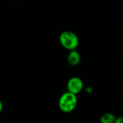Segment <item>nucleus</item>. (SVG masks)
<instances>
[{
  "instance_id": "39448f33",
  "label": "nucleus",
  "mask_w": 123,
  "mask_h": 123,
  "mask_svg": "<svg viewBox=\"0 0 123 123\" xmlns=\"http://www.w3.org/2000/svg\"><path fill=\"white\" fill-rule=\"evenodd\" d=\"M117 117L112 112H105L102 114L99 119L100 123H115Z\"/></svg>"
},
{
  "instance_id": "f257e3e1",
  "label": "nucleus",
  "mask_w": 123,
  "mask_h": 123,
  "mask_svg": "<svg viewBox=\"0 0 123 123\" xmlns=\"http://www.w3.org/2000/svg\"><path fill=\"white\" fill-rule=\"evenodd\" d=\"M78 99L76 95L68 92H64L59 98L58 107L63 113H71L77 107Z\"/></svg>"
},
{
  "instance_id": "0eeeda50",
  "label": "nucleus",
  "mask_w": 123,
  "mask_h": 123,
  "mask_svg": "<svg viewBox=\"0 0 123 123\" xmlns=\"http://www.w3.org/2000/svg\"><path fill=\"white\" fill-rule=\"evenodd\" d=\"M2 110H3V105H2L1 101L0 100V114H1V112H2Z\"/></svg>"
},
{
  "instance_id": "6e6552de",
  "label": "nucleus",
  "mask_w": 123,
  "mask_h": 123,
  "mask_svg": "<svg viewBox=\"0 0 123 123\" xmlns=\"http://www.w3.org/2000/svg\"><path fill=\"white\" fill-rule=\"evenodd\" d=\"M122 111H123V108H122Z\"/></svg>"
},
{
  "instance_id": "423d86ee",
  "label": "nucleus",
  "mask_w": 123,
  "mask_h": 123,
  "mask_svg": "<svg viewBox=\"0 0 123 123\" xmlns=\"http://www.w3.org/2000/svg\"><path fill=\"white\" fill-rule=\"evenodd\" d=\"M115 123H123V116H120L117 117L116 121Z\"/></svg>"
},
{
  "instance_id": "7ed1b4c3",
  "label": "nucleus",
  "mask_w": 123,
  "mask_h": 123,
  "mask_svg": "<svg viewBox=\"0 0 123 123\" xmlns=\"http://www.w3.org/2000/svg\"><path fill=\"white\" fill-rule=\"evenodd\" d=\"M84 89V82L77 76L71 77L67 82V92L77 95Z\"/></svg>"
},
{
  "instance_id": "f03ea898",
  "label": "nucleus",
  "mask_w": 123,
  "mask_h": 123,
  "mask_svg": "<svg viewBox=\"0 0 123 123\" xmlns=\"http://www.w3.org/2000/svg\"><path fill=\"white\" fill-rule=\"evenodd\" d=\"M59 42L61 46L69 50H76L79 45V39L76 33L70 30H65L59 35Z\"/></svg>"
},
{
  "instance_id": "20e7f679",
  "label": "nucleus",
  "mask_w": 123,
  "mask_h": 123,
  "mask_svg": "<svg viewBox=\"0 0 123 123\" xmlns=\"http://www.w3.org/2000/svg\"><path fill=\"white\" fill-rule=\"evenodd\" d=\"M81 61V56L79 52L76 50L69 51L67 56V61L68 64L71 66H78Z\"/></svg>"
}]
</instances>
